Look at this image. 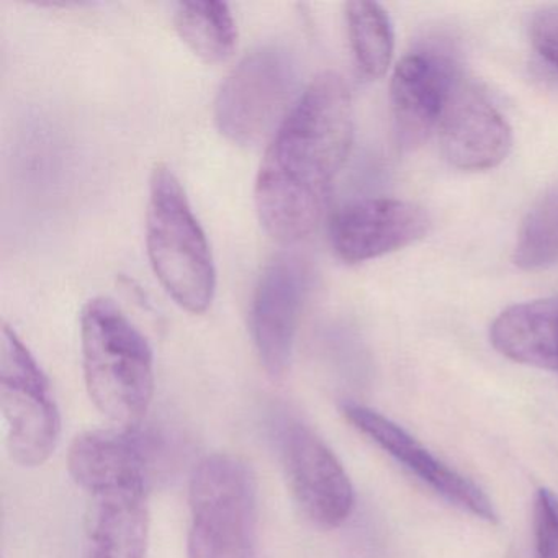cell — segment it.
<instances>
[{"label":"cell","instance_id":"9a60e30c","mask_svg":"<svg viewBox=\"0 0 558 558\" xmlns=\"http://www.w3.org/2000/svg\"><path fill=\"white\" fill-rule=\"evenodd\" d=\"M86 558H146L149 518L146 492L97 496Z\"/></svg>","mask_w":558,"mask_h":558},{"label":"cell","instance_id":"2e32d148","mask_svg":"<svg viewBox=\"0 0 558 558\" xmlns=\"http://www.w3.org/2000/svg\"><path fill=\"white\" fill-rule=\"evenodd\" d=\"M174 27L189 50L204 63H223L236 48V22L225 2H181L174 11Z\"/></svg>","mask_w":558,"mask_h":558},{"label":"cell","instance_id":"8992f818","mask_svg":"<svg viewBox=\"0 0 558 558\" xmlns=\"http://www.w3.org/2000/svg\"><path fill=\"white\" fill-rule=\"evenodd\" d=\"M0 410L12 459L24 466L47 462L60 440V410L47 375L8 325L0 332Z\"/></svg>","mask_w":558,"mask_h":558},{"label":"cell","instance_id":"6da1fadb","mask_svg":"<svg viewBox=\"0 0 558 558\" xmlns=\"http://www.w3.org/2000/svg\"><path fill=\"white\" fill-rule=\"evenodd\" d=\"M352 142L351 90L339 74H319L274 133L257 172V217L272 240L295 244L318 227Z\"/></svg>","mask_w":558,"mask_h":558},{"label":"cell","instance_id":"e0dca14e","mask_svg":"<svg viewBox=\"0 0 558 558\" xmlns=\"http://www.w3.org/2000/svg\"><path fill=\"white\" fill-rule=\"evenodd\" d=\"M349 44L359 73L367 80H378L387 73L393 60V25L377 2L354 0L345 5Z\"/></svg>","mask_w":558,"mask_h":558},{"label":"cell","instance_id":"d6986e66","mask_svg":"<svg viewBox=\"0 0 558 558\" xmlns=\"http://www.w3.org/2000/svg\"><path fill=\"white\" fill-rule=\"evenodd\" d=\"M535 558H558V498L547 488L535 493Z\"/></svg>","mask_w":558,"mask_h":558},{"label":"cell","instance_id":"ac0fdd59","mask_svg":"<svg viewBox=\"0 0 558 558\" xmlns=\"http://www.w3.org/2000/svg\"><path fill=\"white\" fill-rule=\"evenodd\" d=\"M512 260L522 270L548 269L558 264V184L525 215Z\"/></svg>","mask_w":558,"mask_h":558},{"label":"cell","instance_id":"8fae6325","mask_svg":"<svg viewBox=\"0 0 558 558\" xmlns=\"http://www.w3.org/2000/svg\"><path fill=\"white\" fill-rule=\"evenodd\" d=\"M342 413L355 429L361 430L364 436L377 444L388 456L393 457L404 469L414 473L437 495L483 521H498L495 506L480 486L436 459L403 427L398 426L388 417L381 416L377 411L361 407V404H344Z\"/></svg>","mask_w":558,"mask_h":558},{"label":"cell","instance_id":"30bf717a","mask_svg":"<svg viewBox=\"0 0 558 558\" xmlns=\"http://www.w3.org/2000/svg\"><path fill=\"white\" fill-rule=\"evenodd\" d=\"M437 132L444 156L462 171H486L508 158L512 132L505 117L472 81L457 71Z\"/></svg>","mask_w":558,"mask_h":558},{"label":"cell","instance_id":"ffe728a7","mask_svg":"<svg viewBox=\"0 0 558 558\" xmlns=\"http://www.w3.org/2000/svg\"><path fill=\"white\" fill-rule=\"evenodd\" d=\"M529 34L535 51L558 73V5L535 12Z\"/></svg>","mask_w":558,"mask_h":558},{"label":"cell","instance_id":"5b68a950","mask_svg":"<svg viewBox=\"0 0 558 558\" xmlns=\"http://www.w3.org/2000/svg\"><path fill=\"white\" fill-rule=\"evenodd\" d=\"M299 66L287 48L264 45L250 51L221 84L215 100L218 132L240 146L274 135L299 96Z\"/></svg>","mask_w":558,"mask_h":558},{"label":"cell","instance_id":"7a4b0ae2","mask_svg":"<svg viewBox=\"0 0 558 558\" xmlns=\"http://www.w3.org/2000/svg\"><path fill=\"white\" fill-rule=\"evenodd\" d=\"M87 391L120 429H136L155 393V359L145 336L112 300L97 296L81 312Z\"/></svg>","mask_w":558,"mask_h":558},{"label":"cell","instance_id":"5bb4252c","mask_svg":"<svg viewBox=\"0 0 558 558\" xmlns=\"http://www.w3.org/2000/svg\"><path fill=\"white\" fill-rule=\"evenodd\" d=\"M489 339L511 361L558 371V299L509 306L493 323Z\"/></svg>","mask_w":558,"mask_h":558},{"label":"cell","instance_id":"ba28073f","mask_svg":"<svg viewBox=\"0 0 558 558\" xmlns=\"http://www.w3.org/2000/svg\"><path fill=\"white\" fill-rule=\"evenodd\" d=\"M290 489L302 511L322 527H338L354 508V488L344 466L308 427L290 423L280 436Z\"/></svg>","mask_w":558,"mask_h":558},{"label":"cell","instance_id":"3957f363","mask_svg":"<svg viewBox=\"0 0 558 558\" xmlns=\"http://www.w3.org/2000/svg\"><path fill=\"white\" fill-rule=\"evenodd\" d=\"M146 247L156 279L175 305L192 315L207 312L217 289L214 256L181 182L166 165H156L149 179Z\"/></svg>","mask_w":558,"mask_h":558},{"label":"cell","instance_id":"4fadbf2b","mask_svg":"<svg viewBox=\"0 0 558 558\" xmlns=\"http://www.w3.org/2000/svg\"><path fill=\"white\" fill-rule=\"evenodd\" d=\"M70 472L94 498L107 493L146 492L149 446L136 429L90 430L71 446Z\"/></svg>","mask_w":558,"mask_h":558},{"label":"cell","instance_id":"52a82bcc","mask_svg":"<svg viewBox=\"0 0 558 558\" xmlns=\"http://www.w3.org/2000/svg\"><path fill=\"white\" fill-rule=\"evenodd\" d=\"M308 287V263L293 253L274 257L257 283L250 329L260 362L272 377L289 367Z\"/></svg>","mask_w":558,"mask_h":558},{"label":"cell","instance_id":"277c9868","mask_svg":"<svg viewBox=\"0 0 558 558\" xmlns=\"http://www.w3.org/2000/svg\"><path fill=\"white\" fill-rule=\"evenodd\" d=\"M189 558H259L256 476L231 456H208L189 486Z\"/></svg>","mask_w":558,"mask_h":558},{"label":"cell","instance_id":"7c38bea8","mask_svg":"<svg viewBox=\"0 0 558 558\" xmlns=\"http://www.w3.org/2000/svg\"><path fill=\"white\" fill-rule=\"evenodd\" d=\"M457 70L447 58L416 51L395 68L390 102L395 133L401 148L411 151L427 142L439 126Z\"/></svg>","mask_w":558,"mask_h":558},{"label":"cell","instance_id":"9c48e42d","mask_svg":"<svg viewBox=\"0 0 558 558\" xmlns=\"http://www.w3.org/2000/svg\"><path fill=\"white\" fill-rule=\"evenodd\" d=\"M429 228V215L413 202L362 198L336 211L329 240L338 259L361 264L423 240Z\"/></svg>","mask_w":558,"mask_h":558}]
</instances>
